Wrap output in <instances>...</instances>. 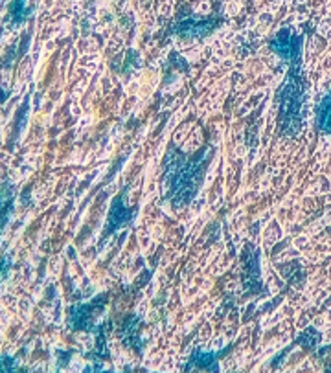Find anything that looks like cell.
<instances>
[{"instance_id":"cell-5","label":"cell","mask_w":331,"mask_h":373,"mask_svg":"<svg viewBox=\"0 0 331 373\" xmlns=\"http://www.w3.org/2000/svg\"><path fill=\"white\" fill-rule=\"evenodd\" d=\"M192 366H199V368H203V370H212V368H217L214 363V357L212 355H208L206 357V353H201L199 357L194 358V363L190 364L188 368H192Z\"/></svg>"},{"instance_id":"cell-8","label":"cell","mask_w":331,"mask_h":373,"mask_svg":"<svg viewBox=\"0 0 331 373\" xmlns=\"http://www.w3.org/2000/svg\"><path fill=\"white\" fill-rule=\"evenodd\" d=\"M6 276V260L0 261V280Z\"/></svg>"},{"instance_id":"cell-9","label":"cell","mask_w":331,"mask_h":373,"mask_svg":"<svg viewBox=\"0 0 331 373\" xmlns=\"http://www.w3.org/2000/svg\"><path fill=\"white\" fill-rule=\"evenodd\" d=\"M4 221H6V214H2L0 215V232H2V228H4V225H6Z\"/></svg>"},{"instance_id":"cell-7","label":"cell","mask_w":331,"mask_h":373,"mask_svg":"<svg viewBox=\"0 0 331 373\" xmlns=\"http://www.w3.org/2000/svg\"><path fill=\"white\" fill-rule=\"evenodd\" d=\"M15 363L8 357H0V372H13Z\"/></svg>"},{"instance_id":"cell-3","label":"cell","mask_w":331,"mask_h":373,"mask_svg":"<svg viewBox=\"0 0 331 373\" xmlns=\"http://www.w3.org/2000/svg\"><path fill=\"white\" fill-rule=\"evenodd\" d=\"M316 125H318L322 133L331 136V90L322 100L318 109H316Z\"/></svg>"},{"instance_id":"cell-2","label":"cell","mask_w":331,"mask_h":373,"mask_svg":"<svg viewBox=\"0 0 331 373\" xmlns=\"http://www.w3.org/2000/svg\"><path fill=\"white\" fill-rule=\"evenodd\" d=\"M302 37L291 33L289 30H282L278 35L270 41V48L287 61H296L300 57Z\"/></svg>"},{"instance_id":"cell-1","label":"cell","mask_w":331,"mask_h":373,"mask_svg":"<svg viewBox=\"0 0 331 373\" xmlns=\"http://www.w3.org/2000/svg\"><path fill=\"white\" fill-rule=\"evenodd\" d=\"M206 168L204 160L203 140L195 149H175L171 148L166 162V182L174 203H188L195 195L203 169Z\"/></svg>"},{"instance_id":"cell-4","label":"cell","mask_w":331,"mask_h":373,"mask_svg":"<svg viewBox=\"0 0 331 373\" xmlns=\"http://www.w3.org/2000/svg\"><path fill=\"white\" fill-rule=\"evenodd\" d=\"M129 217H131V215H128V212H125V206H123L122 199H116L111 208V215H109V230L114 232L118 226H122Z\"/></svg>"},{"instance_id":"cell-6","label":"cell","mask_w":331,"mask_h":373,"mask_svg":"<svg viewBox=\"0 0 331 373\" xmlns=\"http://www.w3.org/2000/svg\"><path fill=\"white\" fill-rule=\"evenodd\" d=\"M24 6H26L24 0H17L15 4H13V8H11V15L15 17L17 21H22V19H24V17H22L26 13Z\"/></svg>"}]
</instances>
